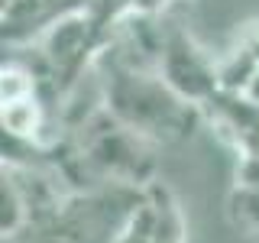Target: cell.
Wrapping results in <instances>:
<instances>
[{"instance_id": "52a82bcc", "label": "cell", "mask_w": 259, "mask_h": 243, "mask_svg": "<svg viewBox=\"0 0 259 243\" xmlns=\"http://www.w3.org/2000/svg\"><path fill=\"white\" fill-rule=\"evenodd\" d=\"M0 205H4V214H0L4 233H16V227H20V221H23V198H20V188L13 185V178H4Z\"/></svg>"}, {"instance_id": "3957f363", "label": "cell", "mask_w": 259, "mask_h": 243, "mask_svg": "<svg viewBox=\"0 0 259 243\" xmlns=\"http://www.w3.org/2000/svg\"><path fill=\"white\" fill-rule=\"evenodd\" d=\"M126 130L130 127H117L110 133H101L97 143L91 146V159L97 166H104L107 172H133L136 169L140 152H136V143Z\"/></svg>"}, {"instance_id": "9c48e42d", "label": "cell", "mask_w": 259, "mask_h": 243, "mask_svg": "<svg viewBox=\"0 0 259 243\" xmlns=\"http://www.w3.org/2000/svg\"><path fill=\"white\" fill-rule=\"evenodd\" d=\"M32 94V75L20 68H4V104L23 101Z\"/></svg>"}, {"instance_id": "ba28073f", "label": "cell", "mask_w": 259, "mask_h": 243, "mask_svg": "<svg viewBox=\"0 0 259 243\" xmlns=\"http://www.w3.org/2000/svg\"><path fill=\"white\" fill-rule=\"evenodd\" d=\"M233 211H237V221L253 237H259V188H240L233 194Z\"/></svg>"}, {"instance_id": "6da1fadb", "label": "cell", "mask_w": 259, "mask_h": 243, "mask_svg": "<svg viewBox=\"0 0 259 243\" xmlns=\"http://www.w3.org/2000/svg\"><path fill=\"white\" fill-rule=\"evenodd\" d=\"M107 101L113 104V113L130 130H165L182 117V97L165 81H152L136 71L113 75L107 88Z\"/></svg>"}, {"instance_id": "7a4b0ae2", "label": "cell", "mask_w": 259, "mask_h": 243, "mask_svg": "<svg viewBox=\"0 0 259 243\" xmlns=\"http://www.w3.org/2000/svg\"><path fill=\"white\" fill-rule=\"evenodd\" d=\"M159 78L165 81L182 101H210L221 91V78L217 68L204 59L198 46L182 32L162 43V55H159Z\"/></svg>"}, {"instance_id": "8992f818", "label": "cell", "mask_w": 259, "mask_h": 243, "mask_svg": "<svg viewBox=\"0 0 259 243\" xmlns=\"http://www.w3.org/2000/svg\"><path fill=\"white\" fill-rule=\"evenodd\" d=\"M81 43H84V20H81V16H68V20L55 23V29L49 32L46 49H49L52 59L65 62L68 55H75L81 49Z\"/></svg>"}, {"instance_id": "5b68a950", "label": "cell", "mask_w": 259, "mask_h": 243, "mask_svg": "<svg viewBox=\"0 0 259 243\" xmlns=\"http://www.w3.org/2000/svg\"><path fill=\"white\" fill-rule=\"evenodd\" d=\"M39 104L29 97H23V101H10L4 104V130L10 133V140H32L39 130Z\"/></svg>"}, {"instance_id": "30bf717a", "label": "cell", "mask_w": 259, "mask_h": 243, "mask_svg": "<svg viewBox=\"0 0 259 243\" xmlns=\"http://www.w3.org/2000/svg\"><path fill=\"white\" fill-rule=\"evenodd\" d=\"M240 188H259V156H246L240 166Z\"/></svg>"}, {"instance_id": "277c9868", "label": "cell", "mask_w": 259, "mask_h": 243, "mask_svg": "<svg viewBox=\"0 0 259 243\" xmlns=\"http://www.w3.org/2000/svg\"><path fill=\"white\" fill-rule=\"evenodd\" d=\"M259 59L249 52L246 46H240L224 65H217V78H221V91L224 94H243L249 85V78L256 75Z\"/></svg>"}, {"instance_id": "8fae6325", "label": "cell", "mask_w": 259, "mask_h": 243, "mask_svg": "<svg viewBox=\"0 0 259 243\" xmlns=\"http://www.w3.org/2000/svg\"><path fill=\"white\" fill-rule=\"evenodd\" d=\"M243 97H246L249 104H256V107H259V68H256V75L249 78V85H246V91H243Z\"/></svg>"}]
</instances>
